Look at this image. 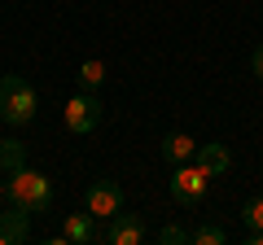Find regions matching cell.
I'll list each match as a JSON object with an SVG mask.
<instances>
[{
	"label": "cell",
	"instance_id": "obj_1",
	"mask_svg": "<svg viewBox=\"0 0 263 245\" xmlns=\"http://www.w3.org/2000/svg\"><path fill=\"white\" fill-rule=\"evenodd\" d=\"M9 201L22 206V210H31V215H40V210L53 206V184H48L44 171L18 167V171H9Z\"/></svg>",
	"mask_w": 263,
	"mask_h": 245
},
{
	"label": "cell",
	"instance_id": "obj_2",
	"mask_svg": "<svg viewBox=\"0 0 263 245\" xmlns=\"http://www.w3.org/2000/svg\"><path fill=\"white\" fill-rule=\"evenodd\" d=\"M35 105H40V96L22 75H0V122L22 127V122L35 118Z\"/></svg>",
	"mask_w": 263,
	"mask_h": 245
},
{
	"label": "cell",
	"instance_id": "obj_3",
	"mask_svg": "<svg viewBox=\"0 0 263 245\" xmlns=\"http://www.w3.org/2000/svg\"><path fill=\"white\" fill-rule=\"evenodd\" d=\"M62 122H66V132L70 136H88V132H97V122H101V101H97V92H75L70 101H66V110H62Z\"/></svg>",
	"mask_w": 263,
	"mask_h": 245
},
{
	"label": "cell",
	"instance_id": "obj_4",
	"mask_svg": "<svg viewBox=\"0 0 263 245\" xmlns=\"http://www.w3.org/2000/svg\"><path fill=\"white\" fill-rule=\"evenodd\" d=\"M206 184H211V175L197 167V162H180L176 175H171V197H176L180 206H197V201L206 197Z\"/></svg>",
	"mask_w": 263,
	"mask_h": 245
},
{
	"label": "cell",
	"instance_id": "obj_5",
	"mask_svg": "<svg viewBox=\"0 0 263 245\" xmlns=\"http://www.w3.org/2000/svg\"><path fill=\"white\" fill-rule=\"evenodd\" d=\"M101 219L92 215V210H79V215H66L62 219V232L53 236V245H92L97 236H101Z\"/></svg>",
	"mask_w": 263,
	"mask_h": 245
},
{
	"label": "cell",
	"instance_id": "obj_6",
	"mask_svg": "<svg viewBox=\"0 0 263 245\" xmlns=\"http://www.w3.org/2000/svg\"><path fill=\"white\" fill-rule=\"evenodd\" d=\"M84 210H92L97 219H110L123 210V189L114 184V179H97V184H88L84 193Z\"/></svg>",
	"mask_w": 263,
	"mask_h": 245
},
{
	"label": "cell",
	"instance_id": "obj_7",
	"mask_svg": "<svg viewBox=\"0 0 263 245\" xmlns=\"http://www.w3.org/2000/svg\"><path fill=\"white\" fill-rule=\"evenodd\" d=\"M101 241H110V245H141L145 241V223H141V215H110V228L101 232Z\"/></svg>",
	"mask_w": 263,
	"mask_h": 245
},
{
	"label": "cell",
	"instance_id": "obj_8",
	"mask_svg": "<svg viewBox=\"0 0 263 245\" xmlns=\"http://www.w3.org/2000/svg\"><path fill=\"white\" fill-rule=\"evenodd\" d=\"M27 236H31V210L22 206L0 210V245H22Z\"/></svg>",
	"mask_w": 263,
	"mask_h": 245
},
{
	"label": "cell",
	"instance_id": "obj_9",
	"mask_svg": "<svg viewBox=\"0 0 263 245\" xmlns=\"http://www.w3.org/2000/svg\"><path fill=\"white\" fill-rule=\"evenodd\" d=\"M193 153H197V140L189 132H167V140H162V162H167V167L193 162Z\"/></svg>",
	"mask_w": 263,
	"mask_h": 245
},
{
	"label": "cell",
	"instance_id": "obj_10",
	"mask_svg": "<svg viewBox=\"0 0 263 245\" xmlns=\"http://www.w3.org/2000/svg\"><path fill=\"white\" fill-rule=\"evenodd\" d=\"M193 162H197L202 171H206V175H224V171L233 167V158H228V149H224V145H215V140H211V145H197Z\"/></svg>",
	"mask_w": 263,
	"mask_h": 245
},
{
	"label": "cell",
	"instance_id": "obj_11",
	"mask_svg": "<svg viewBox=\"0 0 263 245\" xmlns=\"http://www.w3.org/2000/svg\"><path fill=\"white\" fill-rule=\"evenodd\" d=\"M18 167H27V145L22 140H0V171H18Z\"/></svg>",
	"mask_w": 263,
	"mask_h": 245
},
{
	"label": "cell",
	"instance_id": "obj_12",
	"mask_svg": "<svg viewBox=\"0 0 263 245\" xmlns=\"http://www.w3.org/2000/svg\"><path fill=\"white\" fill-rule=\"evenodd\" d=\"M79 84H84L88 92H97V88L105 84V66H101V62H97V57H88L84 66H79Z\"/></svg>",
	"mask_w": 263,
	"mask_h": 245
},
{
	"label": "cell",
	"instance_id": "obj_13",
	"mask_svg": "<svg viewBox=\"0 0 263 245\" xmlns=\"http://www.w3.org/2000/svg\"><path fill=\"white\" fill-rule=\"evenodd\" d=\"M189 241H193V245H224L228 232H224V228H215V223H202V228L189 232Z\"/></svg>",
	"mask_w": 263,
	"mask_h": 245
},
{
	"label": "cell",
	"instance_id": "obj_14",
	"mask_svg": "<svg viewBox=\"0 0 263 245\" xmlns=\"http://www.w3.org/2000/svg\"><path fill=\"white\" fill-rule=\"evenodd\" d=\"M241 223L250 228V232H263V197H250L241 206Z\"/></svg>",
	"mask_w": 263,
	"mask_h": 245
},
{
	"label": "cell",
	"instance_id": "obj_15",
	"mask_svg": "<svg viewBox=\"0 0 263 245\" xmlns=\"http://www.w3.org/2000/svg\"><path fill=\"white\" fill-rule=\"evenodd\" d=\"M158 245H189V232H184V228H176V223H167L158 232Z\"/></svg>",
	"mask_w": 263,
	"mask_h": 245
},
{
	"label": "cell",
	"instance_id": "obj_16",
	"mask_svg": "<svg viewBox=\"0 0 263 245\" xmlns=\"http://www.w3.org/2000/svg\"><path fill=\"white\" fill-rule=\"evenodd\" d=\"M250 70H254V79H259V84H263V44L254 48V57H250Z\"/></svg>",
	"mask_w": 263,
	"mask_h": 245
},
{
	"label": "cell",
	"instance_id": "obj_17",
	"mask_svg": "<svg viewBox=\"0 0 263 245\" xmlns=\"http://www.w3.org/2000/svg\"><path fill=\"white\" fill-rule=\"evenodd\" d=\"M246 241H250V245H263V232H250Z\"/></svg>",
	"mask_w": 263,
	"mask_h": 245
},
{
	"label": "cell",
	"instance_id": "obj_18",
	"mask_svg": "<svg viewBox=\"0 0 263 245\" xmlns=\"http://www.w3.org/2000/svg\"><path fill=\"white\" fill-rule=\"evenodd\" d=\"M5 197H9V184H5V179H0V201H5Z\"/></svg>",
	"mask_w": 263,
	"mask_h": 245
}]
</instances>
